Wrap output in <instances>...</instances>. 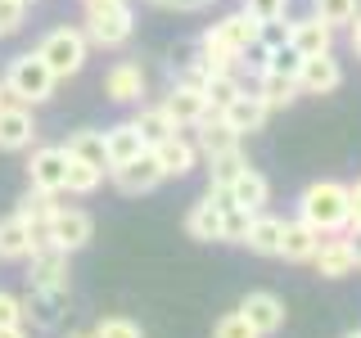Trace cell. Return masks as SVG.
Returning a JSON list of instances; mask_svg holds the SVG:
<instances>
[{
  "mask_svg": "<svg viewBox=\"0 0 361 338\" xmlns=\"http://www.w3.org/2000/svg\"><path fill=\"white\" fill-rule=\"evenodd\" d=\"M298 221H307L316 234H343L348 230V185L312 180L298 194Z\"/></svg>",
  "mask_w": 361,
  "mask_h": 338,
  "instance_id": "cell-1",
  "label": "cell"
},
{
  "mask_svg": "<svg viewBox=\"0 0 361 338\" xmlns=\"http://www.w3.org/2000/svg\"><path fill=\"white\" fill-rule=\"evenodd\" d=\"M0 82H5V95L14 99V104H45V99L54 95V73L50 68H45V59L37 50H27V54H14V59H9V68H5V77H0Z\"/></svg>",
  "mask_w": 361,
  "mask_h": 338,
  "instance_id": "cell-2",
  "label": "cell"
},
{
  "mask_svg": "<svg viewBox=\"0 0 361 338\" xmlns=\"http://www.w3.org/2000/svg\"><path fill=\"white\" fill-rule=\"evenodd\" d=\"M37 54L45 59V68L54 73V82H68V77H77L86 68V59H90V41H86V32L82 27H50L41 37V45H37Z\"/></svg>",
  "mask_w": 361,
  "mask_h": 338,
  "instance_id": "cell-3",
  "label": "cell"
},
{
  "mask_svg": "<svg viewBox=\"0 0 361 338\" xmlns=\"http://www.w3.org/2000/svg\"><path fill=\"white\" fill-rule=\"evenodd\" d=\"M82 32H86V41H90V45H99V50H118V45H127V41H131V32H135V14H131V5L90 9Z\"/></svg>",
  "mask_w": 361,
  "mask_h": 338,
  "instance_id": "cell-4",
  "label": "cell"
},
{
  "mask_svg": "<svg viewBox=\"0 0 361 338\" xmlns=\"http://www.w3.org/2000/svg\"><path fill=\"white\" fill-rule=\"evenodd\" d=\"M27 180H32V189L63 194V180H68V149H63V144H41V149H32Z\"/></svg>",
  "mask_w": 361,
  "mask_h": 338,
  "instance_id": "cell-5",
  "label": "cell"
},
{
  "mask_svg": "<svg viewBox=\"0 0 361 338\" xmlns=\"http://www.w3.org/2000/svg\"><path fill=\"white\" fill-rule=\"evenodd\" d=\"M32 140H37V118H32V108L5 99V104H0V154H23V149H32Z\"/></svg>",
  "mask_w": 361,
  "mask_h": 338,
  "instance_id": "cell-6",
  "label": "cell"
},
{
  "mask_svg": "<svg viewBox=\"0 0 361 338\" xmlns=\"http://www.w3.org/2000/svg\"><path fill=\"white\" fill-rule=\"evenodd\" d=\"M338 86H343V63L334 59V50L302 59V68H298V95H334Z\"/></svg>",
  "mask_w": 361,
  "mask_h": 338,
  "instance_id": "cell-7",
  "label": "cell"
},
{
  "mask_svg": "<svg viewBox=\"0 0 361 338\" xmlns=\"http://www.w3.org/2000/svg\"><path fill=\"white\" fill-rule=\"evenodd\" d=\"M90 234H95V221H90L82 208H54V217H50V244L54 248H63V253L73 257L77 248L90 244Z\"/></svg>",
  "mask_w": 361,
  "mask_h": 338,
  "instance_id": "cell-8",
  "label": "cell"
},
{
  "mask_svg": "<svg viewBox=\"0 0 361 338\" xmlns=\"http://www.w3.org/2000/svg\"><path fill=\"white\" fill-rule=\"evenodd\" d=\"M217 118L226 122V127H231L235 135H253V131H262L267 127V118H271V108L262 104V95H257V90H240V95L231 99V104H226Z\"/></svg>",
  "mask_w": 361,
  "mask_h": 338,
  "instance_id": "cell-9",
  "label": "cell"
},
{
  "mask_svg": "<svg viewBox=\"0 0 361 338\" xmlns=\"http://www.w3.org/2000/svg\"><path fill=\"white\" fill-rule=\"evenodd\" d=\"M235 311H240L244 320L257 330V338H271L276 330H285V302H280L276 293H267V289L244 293V302H240Z\"/></svg>",
  "mask_w": 361,
  "mask_h": 338,
  "instance_id": "cell-10",
  "label": "cell"
},
{
  "mask_svg": "<svg viewBox=\"0 0 361 338\" xmlns=\"http://www.w3.org/2000/svg\"><path fill=\"white\" fill-rule=\"evenodd\" d=\"M312 266H316V275H325V280H343V275H353L361 262H357L353 239H343V234H321V248H316Z\"/></svg>",
  "mask_w": 361,
  "mask_h": 338,
  "instance_id": "cell-11",
  "label": "cell"
},
{
  "mask_svg": "<svg viewBox=\"0 0 361 338\" xmlns=\"http://www.w3.org/2000/svg\"><path fill=\"white\" fill-rule=\"evenodd\" d=\"M154 163H158V172H163V180H180V176H190L199 167V149H195V140H185V135H167L163 144H154Z\"/></svg>",
  "mask_w": 361,
  "mask_h": 338,
  "instance_id": "cell-12",
  "label": "cell"
},
{
  "mask_svg": "<svg viewBox=\"0 0 361 338\" xmlns=\"http://www.w3.org/2000/svg\"><path fill=\"white\" fill-rule=\"evenodd\" d=\"M27 262H32V270H27L32 289H68V253L63 248H54V244L32 248Z\"/></svg>",
  "mask_w": 361,
  "mask_h": 338,
  "instance_id": "cell-13",
  "label": "cell"
},
{
  "mask_svg": "<svg viewBox=\"0 0 361 338\" xmlns=\"http://www.w3.org/2000/svg\"><path fill=\"white\" fill-rule=\"evenodd\" d=\"M163 113L176 122V131H190L208 118V99H203V90H195V86L172 82V90L163 95Z\"/></svg>",
  "mask_w": 361,
  "mask_h": 338,
  "instance_id": "cell-14",
  "label": "cell"
},
{
  "mask_svg": "<svg viewBox=\"0 0 361 338\" xmlns=\"http://www.w3.org/2000/svg\"><path fill=\"white\" fill-rule=\"evenodd\" d=\"M113 185L122 189V194H149L154 185H163V172H158V163H154V154L145 149L140 158H131V163H122V167H113Z\"/></svg>",
  "mask_w": 361,
  "mask_h": 338,
  "instance_id": "cell-15",
  "label": "cell"
},
{
  "mask_svg": "<svg viewBox=\"0 0 361 338\" xmlns=\"http://www.w3.org/2000/svg\"><path fill=\"white\" fill-rule=\"evenodd\" d=\"M289 45L302 54V59H312V54H325V50H334V27H330V23H321L316 14L289 18Z\"/></svg>",
  "mask_w": 361,
  "mask_h": 338,
  "instance_id": "cell-16",
  "label": "cell"
},
{
  "mask_svg": "<svg viewBox=\"0 0 361 338\" xmlns=\"http://www.w3.org/2000/svg\"><path fill=\"white\" fill-rule=\"evenodd\" d=\"M226 194H231V208L257 217V212H267V203H271V180L262 172H253V167H244V172L231 180V189H226Z\"/></svg>",
  "mask_w": 361,
  "mask_h": 338,
  "instance_id": "cell-17",
  "label": "cell"
},
{
  "mask_svg": "<svg viewBox=\"0 0 361 338\" xmlns=\"http://www.w3.org/2000/svg\"><path fill=\"white\" fill-rule=\"evenodd\" d=\"M63 307H68V289H27L23 320H32L37 330H54L63 320Z\"/></svg>",
  "mask_w": 361,
  "mask_h": 338,
  "instance_id": "cell-18",
  "label": "cell"
},
{
  "mask_svg": "<svg viewBox=\"0 0 361 338\" xmlns=\"http://www.w3.org/2000/svg\"><path fill=\"white\" fill-rule=\"evenodd\" d=\"M104 95L113 99V104H140V95H145V68L131 63V59L113 63L109 73H104Z\"/></svg>",
  "mask_w": 361,
  "mask_h": 338,
  "instance_id": "cell-19",
  "label": "cell"
},
{
  "mask_svg": "<svg viewBox=\"0 0 361 338\" xmlns=\"http://www.w3.org/2000/svg\"><path fill=\"white\" fill-rule=\"evenodd\" d=\"M280 234H285V221L271 217V212H257V217H248L244 244H248V253H257V257H280Z\"/></svg>",
  "mask_w": 361,
  "mask_h": 338,
  "instance_id": "cell-20",
  "label": "cell"
},
{
  "mask_svg": "<svg viewBox=\"0 0 361 338\" xmlns=\"http://www.w3.org/2000/svg\"><path fill=\"white\" fill-rule=\"evenodd\" d=\"M221 221H226V208H217V203L203 194L195 208L185 212V234L199 239V244H212V239H221Z\"/></svg>",
  "mask_w": 361,
  "mask_h": 338,
  "instance_id": "cell-21",
  "label": "cell"
},
{
  "mask_svg": "<svg viewBox=\"0 0 361 338\" xmlns=\"http://www.w3.org/2000/svg\"><path fill=\"white\" fill-rule=\"evenodd\" d=\"M104 149H109V172L122 163H131V158H140L149 144L140 140V131H135V122H118V127L104 131Z\"/></svg>",
  "mask_w": 361,
  "mask_h": 338,
  "instance_id": "cell-22",
  "label": "cell"
},
{
  "mask_svg": "<svg viewBox=\"0 0 361 338\" xmlns=\"http://www.w3.org/2000/svg\"><path fill=\"white\" fill-rule=\"evenodd\" d=\"M27 253H32V225L18 212L0 217V262H27Z\"/></svg>",
  "mask_w": 361,
  "mask_h": 338,
  "instance_id": "cell-23",
  "label": "cell"
},
{
  "mask_svg": "<svg viewBox=\"0 0 361 338\" xmlns=\"http://www.w3.org/2000/svg\"><path fill=\"white\" fill-rule=\"evenodd\" d=\"M68 158L73 163H86V167H95V172H104L109 176V149H104V131H73L68 135Z\"/></svg>",
  "mask_w": 361,
  "mask_h": 338,
  "instance_id": "cell-24",
  "label": "cell"
},
{
  "mask_svg": "<svg viewBox=\"0 0 361 338\" xmlns=\"http://www.w3.org/2000/svg\"><path fill=\"white\" fill-rule=\"evenodd\" d=\"M316 248H321V234L307 221H285V234H280V257L285 262H312Z\"/></svg>",
  "mask_w": 361,
  "mask_h": 338,
  "instance_id": "cell-25",
  "label": "cell"
},
{
  "mask_svg": "<svg viewBox=\"0 0 361 338\" xmlns=\"http://www.w3.org/2000/svg\"><path fill=\"white\" fill-rule=\"evenodd\" d=\"M199 140H195V149L203 154V158H221V154H231V149H240V135H235L231 127H226V122L221 118H212V113H208V118H203L199 122Z\"/></svg>",
  "mask_w": 361,
  "mask_h": 338,
  "instance_id": "cell-26",
  "label": "cell"
},
{
  "mask_svg": "<svg viewBox=\"0 0 361 338\" xmlns=\"http://www.w3.org/2000/svg\"><path fill=\"white\" fill-rule=\"evenodd\" d=\"M257 95H262V104L271 113L289 108L293 99H298V82H293V77H280V73H257Z\"/></svg>",
  "mask_w": 361,
  "mask_h": 338,
  "instance_id": "cell-27",
  "label": "cell"
},
{
  "mask_svg": "<svg viewBox=\"0 0 361 338\" xmlns=\"http://www.w3.org/2000/svg\"><path fill=\"white\" fill-rule=\"evenodd\" d=\"M131 122H135V131H140V140L149 144V149H154V144H163L167 135H176V122L163 113V104H149V108H140Z\"/></svg>",
  "mask_w": 361,
  "mask_h": 338,
  "instance_id": "cell-28",
  "label": "cell"
},
{
  "mask_svg": "<svg viewBox=\"0 0 361 338\" xmlns=\"http://www.w3.org/2000/svg\"><path fill=\"white\" fill-rule=\"evenodd\" d=\"M240 90H244V86H240V77H235V73H212L208 82H203V99H208V113L217 118V113L231 104Z\"/></svg>",
  "mask_w": 361,
  "mask_h": 338,
  "instance_id": "cell-29",
  "label": "cell"
},
{
  "mask_svg": "<svg viewBox=\"0 0 361 338\" xmlns=\"http://www.w3.org/2000/svg\"><path fill=\"white\" fill-rule=\"evenodd\" d=\"M244 167H248L244 149H231V154H221V158H208V189H231V180L240 176Z\"/></svg>",
  "mask_w": 361,
  "mask_h": 338,
  "instance_id": "cell-30",
  "label": "cell"
},
{
  "mask_svg": "<svg viewBox=\"0 0 361 338\" xmlns=\"http://www.w3.org/2000/svg\"><path fill=\"white\" fill-rule=\"evenodd\" d=\"M54 208H59V203H54V194H45V189H27V194L18 199V217L27 221V225H41V221H50L54 217Z\"/></svg>",
  "mask_w": 361,
  "mask_h": 338,
  "instance_id": "cell-31",
  "label": "cell"
},
{
  "mask_svg": "<svg viewBox=\"0 0 361 338\" xmlns=\"http://www.w3.org/2000/svg\"><path fill=\"white\" fill-rule=\"evenodd\" d=\"M312 14L330 27H348L361 14V0H312Z\"/></svg>",
  "mask_w": 361,
  "mask_h": 338,
  "instance_id": "cell-32",
  "label": "cell"
},
{
  "mask_svg": "<svg viewBox=\"0 0 361 338\" xmlns=\"http://www.w3.org/2000/svg\"><path fill=\"white\" fill-rule=\"evenodd\" d=\"M99 180H104V172H95V167H86V163H73V158H68V180H63V189L68 194H95L99 189Z\"/></svg>",
  "mask_w": 361,
  "mask_h": 338,
  "instance_id": "cell-33",
  "label": "cell"
},
{
  "mask_svg": "<svg viewBox=\"0 0 361 338\" xmlns=\"http://www.w3.org/2000/svg\"><path fill=\"white\" fill-rule=\"evenodd\" d=\"M90 338H145V330L131 320V315H104Z\"/></svg>",
  "mask_w": 361,
  "mask_h": 338,
  "instance_id": "cell-34",
  "label": "cell"
},
{
  "mask_svg": "<svg viewBox=\"0 0 361 338\" xmlns=\"http://www.w3.org/2000/svg\"><path fill=\"white\" fill-rule=\"evenodd\" d=\"M298 68H302V54L293 50V45H280V50L267 54V68H262V73H280V77H293V82H298Z\"/></svg>",
  "mask_w": 361,
  "mask_h": 338,
  "instance_id": "cell-35",
  "label": "cell"
},
{
  "mask_svg": "<svg viewBox=\"0 0 361 338\" xmlns=\"http://www.w3.org/2000/svg\"><path fill=\"white\" fill-rule=\"evenodd\" d=\"M212 338H257V330L244 320L240 311H226L217 325H212Z\"/></svg>",
  "mask_w": 361,
  "mask_h": 338,
  "instance_id": "cell-36",
  "label": "cell"
},
{
  "mask_svg": "<svg viewBox=\"0 0 361 338\" xmlns=\"http://www.w3.org/2000/svg\"><path fill=\"white\" fill-rule=\"evenodd\" d=\"M240 9L253 23H271V18H285L289 14V0H244Z\"/></svg>",
  "mask_w": 361,
  "mask_h": 338,
  "instance_id": "cell-37",
  "label": "cell"
},
{
  "mask_svg": "<svg viewBox=\"0 0 361 338\" xmlns=\"http://www.w3.org/2000/svg\"><path fill=\"white\" fill-rule=\"evenodd\" d=\"M257 45H262V50H280V45H289V18L257 23Z\"/></svg>",
  "mask_w": 361,
  "mask_h": 338,
  "instance_id": "cell-38",
  "label": "cell"
},
{
  "mask_svg": "<svg viewBox=\"0 0 361 338\" xmlns=\"http://www.w3.org/2000/svg\"><path fill=\"white\" fill-rule=\"evenodd\" d=\"M23 23H27V5H18V0H0V37H14Z\"/></svg>",
  "mask_w": 361,
  "mask_h": 338,
  "instance_id": "cell-39",
  "label": "cell"
},
{
  "mask_svg": "<svg viewBox=\"0 0 361 338\" xmlns=\"http://www.w3.org/2000/svg\"><path fill=\"white\" fill-rule=\"evenodd\" d=\"M244 230H248V212H240V208H226L221 239H226V244H244Z\"/></svg>",
  "mask_w": 361,
  "mask_h": 338,
  "instance_id": "cell-40",
  "label": "cell"
},
{
  "mask_svg": "<svg viewBox=\"0 0 361 338\" xmlns=\"http://www.w3.org/2000/svg\"><path fill=\"white\" fill-rule=\"evenodd\" d=\"M0 325H23V298L0 293Z\"/></svg>",
  "mask_w": 361,
  "mask_h": 338,
  "instance_id": "cell-41",
  "label": "cell"
},
{
  "mask_svg": "<svg viewBox=\"0 0 361 338\" xmlns=\"http://www.w3.org/2000/svg\"><path fill=\"white\" fill-rule=\"evenodd\" d=\"M348 230H361V176L348 185Z\"/></svg>",
  "mask_w": 361,
  "mask_h": 338,
  "instance_id": "cell-42",
  "label": "cell"
},
{
  "mask_svg": "<svg viewBox=\"0 0 361 338\" xmlns=\"http://www.w3.org/2000/svg\"><path fill=\"white\" fill-rule=\"evenodd\" d=\"M348 41H353V54L361 59V14H357L353 23H348Z\"/></svg>",
  "mask_w": 361,
  "mask_h": 338,
  "instance_id": "cell-43",
  "label": "cell"
},
{
  "mask_svg": "<svg viewBox=\"0 0 361 338\" xmlns=\"http://www.w3.org/2000/svg\"><path fill=\"white\" fill-rule=\"evenodd\" d=\"M113 5H127V0H82L86 14H90V9H113Z\"/></svg>",
  "mask_w": 361,
  "mask_h": 338,
  "instance_id": "cell-44",
  "label": "cell"
},
{
  "mask_svg": "<svg viewBox=\"0 0 361 338\" xmlns=\"http://www.w3.org/2000/svg\"><path fill=\"white\" fill-rule=\"evenodd\" d=\"M208 5H212V0H180L176 9H185V14H199V9H208Z\"/></svg>",
  "mask_w": 361,
  "mask_h": 338,
  "instance_id": "cell-45",
  "label": "cell"
},
{
  "mask_svg": "<svg viewBox=\"0 0 361 338\" xmlns=\"http://www.w3.org/2000/svg\"><path fill=\"white\" fill-rule=\"evenodd\" d=\"M0 338H27V330L23 325H0Z\"/></svg>",
  "mask_w": 361,
  "mask_h": 338,
  "instance_id": "cell-46",
  "label": "cell"
},
{
  "mask_svg": "<svg viewBox=\"0 0 361 338\" xmlns=\"http://www.w3.org/2000/svg\"><path fill=\"white\" fill-rule=\"evenodd\" d=\"M348 239H353V248H357V262H361V230H353Z\"/></svg>",
  "mask_w": 361,
  "mask_h": 338,
  "instance_id": "cell-47",
  "label": "cell"
},
{
  "mask_svg": "<svg viewBox=\"0 0 361 338\" xmlns=\"http://www.w3.org/2000/svg\"><path fill=\"white\" fill-rule=\"evenodd\" d=\"M149 5H158V9H176L180 0H149Z\"/></svg>",
  "mask_w": 361,
  "mask_h": 338,
  "instance_id": "cell-48",
  "label": "cell"
},
{
  "mask_svg": "<svg viewBox=\"0 0 361 338\" xmlns=\"http://www.w3.org/2000/svg\"><path fill=\"white\" fill-rule=\"evenodd\" d=\"M5 99H9V95H5V82H0V104H5Z\"/></svg>",
  "mask_w": 361,
  "mask_h": 338,
  "instance_id": "cell-49",
  "label": "cell"
},
{
  "mask_svg": "<svg viewBox=\"0 0 361 338\" xmlns=\"http://www.w3.org/2000/svg\"><path fill=\"white\" fill-rule=\"evenodd\" d=\"M343 338H361V330H353V334H343Z\"/></svg>",
  "mask_w": 361,
  "mask_h": 338,
  "instance_id": "cell-50",
  "label": "cell"
},
{
  "mask_svg": "<svg viewBox=\"0 0 361 338\" xmlns=\"http://www.w3.org/2000/svg\"><path fill=\"white\" fill-rule=\"evenodd\" d=\"M18 5H27V9H32V5H37V0H18Z\"/></svg>",
  "mask_w": 361,
  "mask_h": 338,
  "instance_id": "cell-51",
  "label": "cell"
},
{
  "mask_svg": "<svg viewBox=\"0 0 361 338\" xmlns=\"http://www.w3.org/2000/svg\"><path fill=\"white\" fill-rule=\"evenodd\" d=\"M68 338H90V334H68Z\"/></svg>",
  "mask_w": 361,
  "mask_h": 338,
  "instance_id": "cell-52",
  "label": "cell"
}]
</instances>
